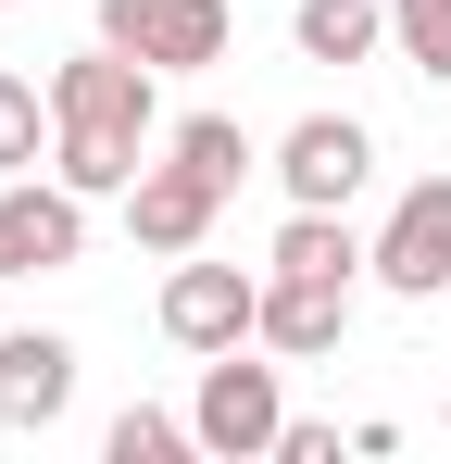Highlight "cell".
<instances>
[{
    "mask_svg": "<svg viewBox=\"0 0 451 464\" xmlns=\"http://www.w3.org/2000/svg\"><path fill=\"white\" fill-rule=\"evenodd\" d=\"M51 113H63V139H51V176L88 188V201H126L150 163V126H163V76H150L139 51H75L51 63Z\"/></svg>",
    "mask_w": 451,
    "mask_h": 464,
    "instance_id": "cell-1",
    "label": "cell"
},
{
    "mask_svg": "<svg viewBox=\"0 0 451 464\" xmlns=\"http://www.w3.org/2000/svg\"><path fill=\"white\" fill-rule=\"evenodd\" d=\"M251 352H264V339L214 352V364H201V401H188L201 452H226V464H251V452H276V440H289V389H276V364H251Z\"/></svg>",
    "mask_w": 451,
    "mask_h": 464,
    "instance_id": "cell-2",
    "label": "cell"
},
{
    "mask_svg": "<svg viewBox=\"0 0 451 464\" xmlns=\"http://www.w3.org/2000/svg\"><path fill=\"white\" fill-rule=\"evenodd\" d=\"M163 339L176 352H238V339H264V276L251 264H201V251H176V276H163Z\"/></svg>",
    "mask_w": 451,
    "mask_h": 464,
    "instance_id": "cell-3",
    "label": "cell"
},
{
    "mask_svg": "<svg viewBox=\"0 0 451 464\" xmlns=\"http://www.w3.org/2000/svg\"><path fill=\"white\" fill-rule=\"evenodd\" d=\"M101 38L139 51L150 76H201V63H226L238 13H226V0H101Z\"/></svg>",
    "mask_w": 451,
    "mask_h": 464,
    "instance_id": "cell-4",
    "label": "cell"
},
{
    "mask_svg": "<svg viewBox=\"0 0 451 464\" xmlns=\"http://www.w3.org/2000/svg\"><path fill=\"white\" fill-rule=\"evenodd\" d=\"M88 251V188L63 176H0V289L13 276H63Z\"/></svg>",
    "mask_w": 451,
    "mask_h": 464,
    "instance_id": "cell-5",
    "label": "cell"
},
{
    "mask_svg": "<svg viewBox=\"0 0 451 464\" xmlns=\"http://www.w3.org/2000/svg\"><path fill=\"white\" fill-rule=\"evenodd\" d=\"M376 289L389 302H439L451 289V176H414L376 227Z\"/></svg>",
    "mask_w": 451,
    "mask_h": 464,
    "instance_id": "cell-6",
    "label": "cell"
},
{
    "mask_svg": "<svg viewBox=\"0 0 451 464\" xmlns=\"http://www.w3.org/2000/svg\"><path fill=\"white\" fill-rule=\"evenodd\" d=\"M276 188L289 201H326V214H351L376 188V139L351 126V113H301L289 139H276Z\"/></svg>",
    "mask_w": 451,
    "mask_h": 464,
    "instance_id": "cell-7",
    "label": "cell"
},
{
    "mask_svg": "<svg viewBox=\"0 0 451 464\" xmlns=\"http://www.w3.org/2000/svg\"><path fill=\"white\" fill-rule=\"evenodd\" d=\"M214 214H226V188L201 176V163H176V151H150L139 188H126V238H139V251H163V264H176V251H201V238H214Z\"/></svg>",
    "mask_w": 451,
    "mask_h": 464,
    "instance_id": "cell-8",
    "label": "cell"
},
{
    "mask_svg": "<svg viewBox=\"0 0 451 464\" xmlns=\"http://www.w3.org/2000/svg\"><path fill=\"white\" fill-rule=\"evenodd\" d=\"M63 414H75V339L13 326V339H0V427H13V440H51Z\"/></svg>",
    "mask_w": 451,
    "mask_h": 464,
    "instance_id": "cell-9",
    "label": "cell"
},
{
    "mask_svg": "<svg viewBox=\"0 0 451 464\" xmlns=\"http://www.w3.org/2000/svg\"><path fill=\"white\" fill-rule=\"evenodd\" d=\"M351 302H364V276H276L264 264V352H289V364L339 352L351 339Z\"/></svg>",
    "mask_w": 451,
    "mask_h": 464,
    "instance_id": "cell-10",
    "label": "cell"
},
{
    "mask_svg": "<svg viewBox=\"0 0 451 464\" xmlns=\"http://www.w3.org/2000/svg\"><path fill=\"white\" fill-rule=\"evenodd\" d=\"M289 38H301V63H376L389 51V0H301Z\"/></svg>",
    "mask_w": 451,
    "mask_h": 464,
    "instance_id": "cell-11",
    "label": "cell"
},
{
    "mask_svg": "<svg viewBox=\"0 0 451 464\" xmlns=\"http://www.w3.org/2000/svg\"><path fill=\"white\" fill-rule=\"evenodd\" d=\"M63 139V113H51V88L38 76H0V176H38Z\"/></svg>",
    "mask_w": 451,
    "mask_h": 464,
    "instance_id": "cell-12",
    "label": "cell"
},
{
    "mask_svg": "<svg viewBox=\"0 0 451 464\" xmlns=\"http://www.w3.org/2000/svg\"><path fill=\"white\" fill-rule=\"evenodd\" d=\"M163 151H176V163H201V176H214L226 201H238V176L264 163V151H251V126H238V113H188V126H163Z\"/></svg>",
    "mask_w": 451,
    "mask_h": 464,
    "instance_id": "cell-13",
    "label": "cell"
},
{
    "mask_svg": "<svg viewBox=\"0 0 451 464\" xmlns=\"http://www.w3.org/2000/svg\"><path fill=\"white\" fill-rule=\"evenodd\" d=\"M101 452H113V464H176V452H201V427L163 414V401H126V414L101 427Z\"/></svg>",
    "mask_w": 451,
    "mask_h": 464,
    "instance_id": "cell-14",
    "label": "cell"
},
{
    "mask_svg": "<svg viewBox=\"0 0 451 464\" xmlns=\"http://www.w3.org/2000/svg\"><path fill=\"white\" fill-rule=\"evenodd\" d=\"M389 51L427 88H451V0H389Z\"/></svg>",
    "mask_w": 451,
    "mask_h": 464,
    "instance_id": "cell-15",
    "label": "cell"
},
{
    "mask_svg": "<svg viewBox=\"0 0 451 464\" xmlns=\"http://www.w3.org/2000/svg\"><path fill=\"white\" fill-rule=\"evenodd\" d=\"M276 464H339V427H313V414H289V440H276Z\"/></svg>",
    "mask_w": 451,
    "mask_h": 464,
    "instance_id": "cell-16",
    "label": "cell"
},
{
    "mask_svg": "<svg viewBox=\"0 0 451 464\" xmlns=\"http://www.w3.org/2000/svg\"><path fill=\"white\" fill-rule=\"evenodd\" d=\"M0 13H25V0H0Z\"/></svg>",
    "mask_w": 451,
    "mask_h": 464,
    "instance_id": "cell-17",
    "label": "cell"
},
{
    "mask_svg": "<svg viewBox=\"0 0 451 464\" xmlns=\"http://www.w3.org/2000/svg\"><path fill=\"white\" fill-rule=\"evenodd\" d=\"M439 427H451V401H439Z\"/></svg>",
    "mask_w": 451,
    "mask_h": 464,
    "instance_id": "cell-18",
    "label": "cell"
}]
</instances>
